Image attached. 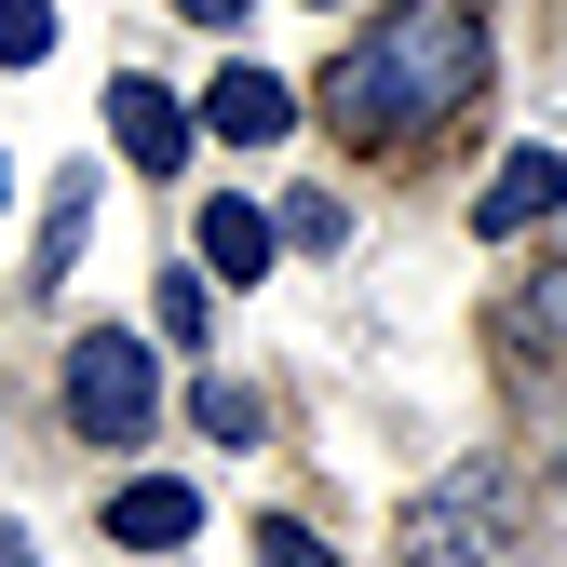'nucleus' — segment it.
<instances>
[{
	"mask_svg": "<svg viewBox=\"0 0 567 567\" xmlns=\"http://www.w3.org/2000/svg\"><path fill=\"white\" fill-rule=\"evenodd\" d=\"M54 54V0H0V68H41Z\"/></svg>",
	"mask_w": 567,
	"mask_h": 567,
	"instance_id": "nucleus-10",
	"label": "nucleus"
},
{
	"mask_svg": "<svg viewBox=\"0 0 567 567\" xmlns=\"http://www.w3.org/2000/svg\"><path fill=\"white\" fill-rule=\"evenodd\" d=\"M0 567H41V554H28V527H14V514H0Z\"/></svg>",
	"mask_w": 567,
	"mask_h": 567,
	"instance_id": "nucleus-17",
	"label": "nucleus"
},
{
	"mask_svg": "<svg viewBox=\"0 0 567 567\" xmlns=\"http://www.w3.org/2000/svg\"><path fill=\"white\" fill-rule=\"evenodd\" d=\"M284 122H298V95H284L270 68H217V95H203V135H230V150H270Z\"/></svg>",
	"mask_w": 567,
	"mask_h": 567,
	"instance_id": "nucleus-7",
	"label": "nucleus"
},
{
	"mask_svg": "<svg viewBox=\"0 0 567 567\" xmlns=\"http://www.w3.org/2000/svg\"><path fill=\"white\" fill-rule=\"evenodd\" d=\"M109 135H122V150L150 163V176H176V163L203 150V109H176L163 82H109Z\"/></svg>",
	"mask_w": 567,
	"mask_h": 567,
	"instance_id": "nucleus-4",
	"label": "nucleus"
},
{
	"mask_svg": "<svg viewBox=\"0 0 567 567\" xmlns=\"http://www.w3.org/2000/svg\"><path fill=\"white\" fill-rule=\"evenodd\" d=\"M257 554H270V567H338V554H324V540H311V527H284V514H270V527H257Z\"/></svg>",
	"mask_w": 567,
	"mask_h": 567,
	"instance_id": "nucleus-15",
	"label": "nucleus"
},
{
	"mask_svg": "<svg viewBox=\"0 0 567 567\" xmlns=\"http://www.w3.org/2000/svg\"><path fill=\"white\" fill-rule=\"evenodd\" d=\"M176 14H189V28H244V0H176Z\"/></svg>",
	"mask_w": 567,
	"mask_h": 567,
	"instance_id": "nucleus-16",
	"label": "nucleus"
},
{
	"mask_svg": "<svg viewBox=\"0 0 567 567\" xmlns=\"http://www.w3.org/2000/svg\"><path fill=\"white\" fill-rule=\"evenodd\" d=\"M486 82V14L473 0H392V28H365L338 54V135L351 150H392V135H433L460 95Z\"/></svg>",
	"mask_w": 567,
	"mask_h": 567,
	"instance_id": "nucleus-1",
	"label": "nucleus"
},
{
	"mask_svg": "<svg viewBox=\"0 0 567 567\" xmlns=\"http://www.w3.org/2000/svg\"><path fill=\"white\" fill-rule=\"evenodd\" d=\"M203 433H217V446H257V433H270V405H257L244 379H217V392H203Z\"/></svg>",
	"mask_w": 567,
	"mask_h": 567,
	"instance_id": "nucleus-11",
	"label": "nucleus"
},
{
	"mask_svg": "<svg viewBox=\"0 0 567 567\" xmlns=\"http://www.w3.org/2000/svg\"><path fill=\"white\" fill-rule=\"evenodd\" d=\"M68 419H82L95 446H135V433L163 419L150 351H135V338H82V351H68Z\"/></svg>",
	"mask_w": 567,
	"mask_h": 567,
	"instance_id": "nucleus-3",
	"label": "nucleus"
},
{
	"mask_svg": "<svg viewBox=\"0 0 567 567\" xmlns=\"http://www.w3.org/2000/svg\"><path fill=\"white\" fill-rule=\"evenodd\" d=\"M189 527H203V501H189L176 473H135L122 501H109V540H122V554H176Z\"/></svg>",
	"mask_w": 567,
	"mask_h": 567,
	"instance_id": "nucleus-8",
	"label": "nucleus"
},
{
	"mask_svg": "<svg viewBox=\"0 0 567 567\" xmlns=\"http://www.w3.org/2000/svg\"><path fill=\"white\" fill-rule=\"evenodd\" d=\"M270 244H284V230L257 217V203H203V270H230V284H257V270H270Z\"/></svg>",
	"mask_w": 567,
	"mask_h": 567,
	"instance_id": "nucleus-9",
	"label": "nucleus"
},
{
	"mask_svg": "<svg viewBox=\"0 0 567 567\" xmlns=\"http://www.w3.org/2000/svg\"><path fill=\"white\" fill-rule=\"evenodd\" d=\"M82 230H95V189H82V176H68V189H54V217H41V257L68 270V257H82Z\"/></svg>",
	"mask_w": 567,
	"mask_h": 567,
	"instance_id": "nucleus-12",
	"label": "nucleus"
},
{
	"mask_svg": "<svg viewBox=\"0 0 567 567\" xmlns=\"http://www.w3.org/2000/svg\"><path fill=\"white\" fill-rule=\"evenodd\" d=\"M501 554H514V514H501V473L486 460L446 473L433 501L405 514V567H501Z\"/></svg>",
	"mask_w": 567,
	"mask_h": 567,
	"instance_id": "nucleus-2",
	"label": "nucleus"
},
{
	"mask_svg": "<svg viewBox=\"0 0 567 567\" xmlns=\"http://www.w3.org/2000/svg\"><path fill=\"white\" fill-rule=\"evenodd\" d=\"M150 324H163V338H203V284H189V270L150 284Z\"/></svg>",
	"mask_w": 567,
	"mask_h": 567,
	"instance_id": "nucleus-14",
	"label": "nucleus"
},
{
	"mask_svg": "<svg viewBox=\"0 0 567 567\" xmlns=\"http://www.w3.org/2000/svg\"><path fill=\"white\" fill-rule=\"evenodd\" d=\"M501 351L540 379H567V270H527L514 298H501Z\"/></svg>",
	"mask_w": 567,
	"mask_h": 567,
	"instance_id": "nucleus-6",
	"label": "nucleus"
},
{
	"mask_svg": "<svg viewBox=\"0 0 567 567\" xmlns=\"http://www.w3.org/2000/svg\"><path fill=\"white\" fill-rule=\"evenodd\" d=\"M554 203H567V163H554V150H514L501 176L473 189V230H486V244H501V230H540Z\"/></svg>",
	"mask_w": 567,
	"mask_h": 567,
	"instance_id": "nucleus-5",
	"label": "nucleus"
},
{
	"mask_svg": "<svg viewBox=\"0 0 567 567\" xmlns=\"http://www.w3.org/2000/svg\"><path fill=\"white\" fill-rule=\"evenodd\" d=\"M270 230H284V244H311V257H324V244H338V203H324V189H284V217H270Z\"/></svg>",
	"mask_w": 567,
	"mask_h": 567,
	"instance_id": "nucleus-13",
	"label": "nucleus"
},
{
	"mask_svg": "<svg viewBox=\"0 0 567 567\" xmlns=\"http://www.w3.org/2000/svg\"><path fill=\"white\" fill-rule=\"evenodd\" d=\"M0 189H14V176H0Z\"/></svg>",
	"mask_w": 567,
	"mask_h": 567,
	"instance_id": "nucleus-18",
	"label": "nucleus"
}]
</instances>
